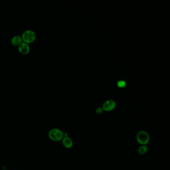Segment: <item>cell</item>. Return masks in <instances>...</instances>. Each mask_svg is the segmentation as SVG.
Returning a JSON list of instances; mask_svg holds the SVG:
<instances>
[{
    "label": "cell",
    "instance_id": "3",
    "mask_svg": "<svg viewBox=\"0 0 170 170\" xmlns=\"http://www.w3.org/2000/svg\"><path fill=\"white\" fill-rule=\"evenodd\" d=\"M21 37L23 42L28 44L35 41L36 39V34L32 30H26L23 32Z\"/></svg>",
    "mask_w": 170,
    "mask_h": 170
},
{
    "label": "cell",
    "instance_id": "7",
    "mask_svg": "<svg viewBox=\"0 0 170 170\" xmlns=\"http://www.w3.org/2000/svg\"><path fill=\"white\" fill-rule=\"evenodd\" d=\"M23 42L21 36L19 35H16L13 37L11 40V43L13 46H18L19 44Z\"/></svg>",
    "mask_w": 170,
    "mask_h": 170
},
{
    "label": "cell",
    "instance_id": "1",
    "mask_svg": "<svg viewBox=\"0 0 170 170\" xmlns=\"http://www.w3.org/2000/svg\"><path fill=\"white\" fill-rule=\"evenodd\" d=\"M136 140L140 145H147L150 141V136L147 132L141 130L136 134Z\"/></svg>",
    "mask_w": 170,
    "mask_h": 170
},
{
    "label": "cell",
    "instance_id": "6",
    "mask_svg": "<svg viewBox=\"0 0 170 170\" xmlns=\"http://www.w3.org/2000/svg\"><path fill=\"white\" fill-rule=\"evenodd\" d=\"M62 144L64 147L67 149H70L72 147L74 143L71 138L69 136L63 137L62 140Z\"/></svg>",
    "mask_w": 170,
    "mask_h": 170
},
{
    "label": "cell",
    "instance_id": "2",
    "mask_svg": "<svg viewBox=\"0 0 170 170\" xmlns=\"http://www.w3.org/2000/svg\"><path fill=\"white\" fill-rule=\"evenodd\" d=\"M63 132L59 129H51L48 132V137L50 139L54 142H59L63 138Z\"/></svg>",
    "mask_w": 170,
    "mask_h": 170
},
{
    "label": "cell",
    "instance_id": "8",
    "mask_svg": "<svg viewBox=\"0 0 170 170\" xmlns=\"http://www.w3.org/2000/svg\"><path fill=\"white\" fill-rule=\"evenodd\" d=\"M148 148L147 145H140L137 149V153L140 155H144L147 153Z\"/></svg>",
    "mask_w": 170,
    "mask_h": 170
},
{
    "label": "cell",
    "instance_id": "4",
    "mask_svg": "<svg viewBox=\"0 0 170 170\" xmlns=\"http://www.w3.org/2000/svg\"><path fill=\"white\" fill-rule=\"evenodd\" d=\"M115 106L116 104L114 101L108 100L104 103L102 106V108L104 111L109 112L114 110Z\"/></svg>",
    "mask_w": 170,
    "mask_h": 170
},
{
    "label": "cell",
    "instance_id": "5",
    "mask_svg": "<svg viewBox=\"0 0 170 170\" xmlns=\"http://www.w3.org/2000/svg\"><path fill=\"white\" fill-rule=\"evenodd\" d=\"M18 50L21 54L27 55L30 51V47L28 43L22 42L18 46Z\"/></svg>",
    "mask_w": 170,
    "mask_h": 170
},
{
    "label": "cell",
    "instance_id": "10",
    "mask_svg": "<svg viewBox=\"0 0 170 170\" xmlns=\"http://www.w3.org/2000/svg\"><path fill=\"white\" fill-rule=\"evenodd\" d=\"M103 111L104 110H103L102 107H98L96 110V112L98 114H101L103 112Z\"/></svg>",
    "mask_w": 170,
    "mask_h": 170
},
{
    "label": "cell",
    "instance_id": "9",
    "mask_svg": "<svg viewBox=\"0 0 170 170\" xmlns=\"http://www.w3.org/2000/svg\"><path fill=\"white\" fill-rule=\"evenodd\" d=\"M117 85H118L119 87L123 88V87H124L125 85H126V83L124 81H120L118 82V83H117Z\"/></svg>",
    "mask_w": 170,
    "mask_h": 170
}]
</instances>
